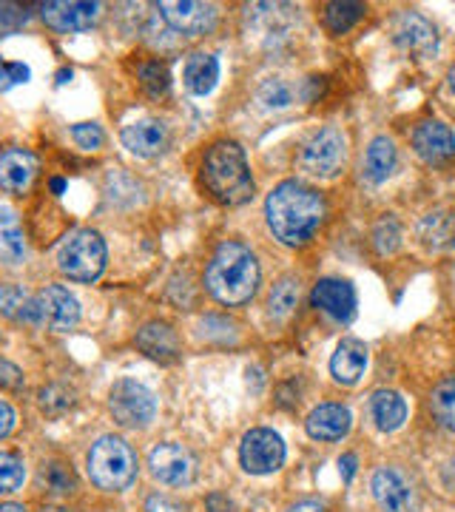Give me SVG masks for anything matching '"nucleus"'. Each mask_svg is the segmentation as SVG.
<instances>
[{
  "instance_id": "f257e3e1",
  "label": "nucleus",
  "mask_w": 455,
  "mask_h": 512,
  "mask_svg": "<svg viewBox=\"0 0 455 512\" xmlns=\"http://www.w3.org/2000/svg\"><path fill=\"white\" fill-rule=\"evenodd\" d=\"M325 211V200L313 188L296 180L276 185L265 202V217L273 237L291 248L305 245L319 231V225L325 222Z\"/></svg>"
},
{
  "instance_id": "f03ea898",
  "label": "nucleus",
  "mask_w": 455,
  "mask_h": 512,
  "mask_svg": "<svg viewBox=\"0 0 455 512\" xmlns=\"http://www.w3.org/2000/svg\"><path fill=\"white\" fill-rule=\"evenodd\" d=\"M205 285L222 305H242L256 293L259 262L242 242H222L205 271Z\"/></svg>"
},
{
  "instance_id": "7ed1b4c3",
  "label": "nucleus",
  "mask_w": 455,
  "mask_h": 512,
  "mask_svg": "<svg viewBox=\"0 0 455 512\" xmlns=\"http://www.w3.org/2000/svg\"><path fill=\"white\" fill-rule=\"evenodd\" d=\"M202 183L222 205H239L254 194V180L245 163V151L237 143H214L202 163Z\"/></svg>"
},
{
  "instance_id": "20e7f679",
  "label": "nucleus",
  "mask_w": 455,
  "mask_h": 512,
  "mask_svg": "<svg viewBox=\"0 0 455 512\" xmlns=\"http://www.w3.org/2000/svg\"><path fill=\"white\" fill-rule=\"evenodd\" d=\"M89 478L106 493H120L137 478V456L126 441L103 436L89 453Z\"/></svg>"
},
{
  "instance_id": "39448f33",
  "label": "nucleus",
  "mask_w": 455,
  "mask_h": 512,
  "mask_svg": "<svg viewBox=\"0 0 455 512\" xmlns=\"http://www.w3.org/2000/svg\"><path fill=\"white\" fill-rule=\"evenodd\" d=\"M57 268L69 279L77 282H91L103 274L106 268V242L100 239L97 231H77L63 242L57 254Z\"/></svg>"
},
{
  "instance_id": "423d86ee",
  "label": "nucleus",
  "mask_w": 455,
  "mask_h": 512,
  "mask_svg": "<svg viewBox=\"0 0 455 512\" xmlns=\"http://www.w3.org/2000/svg\"><path fill=\"white\" fill-rule=\"evenodd\" d=\"M111 416L123 427H146L157 416V399L143 384L123 379L111 387L109 393Z\"/></svg>"
},
{
  "instance_id": "0eeeda50",
  "label": "nucleus",
  "mask_w": 455,
  "mask_h": 512,
  "mask_svg": "<svg viewBox=\"0 0 455 512\" xmlns=\"http://www.w3.org/2000/svg\"><path fill=\"white\" fill-rule=\"evenodd\" d=\"M347 140L339 128H322L302 148V168L316 177H333L345 165Z\"/></svg>"
},
{
  "instance_id": "6e6552de",
  "label": "nucleus",
  "mask_w": 455,
  "mask_h": 512,
  "mask_svg": "<svg viewBox=\"0 0 455 512\" xmlns=\"http://www.w3.org/2000/svg\"><path fill=\"white\" fill-rule=\"evenodd\" d=\"M370 490L382 512H416L419 510V495L413 481L396 467H379L370 478Z\"/></svg>"
},
{
  "instance_id": "1a4fd4ad",
  "label": "nucleus",
  "mask_w": 455,
  "mask_h": 512,
  "mask_svg": "<svg viewBox=\"0 0 455 512\" xmlns=\"http://www.w3.org/2000/svg\"><path fill=\"white\" fill-rule=\"evenodd\" d=\"M239 458H242V467L254 476H268L273 470L282 467L285 461V444L282 439L268 430V427H256L251 430L245 439H242V447H239Z\"/></svg>"
},
{
  "instance_id": "9d476101",
  "label": "nucleus",
  "mask_w": 455,
  "mask_h": 512,
  "mask_svg": "<svg viewBox=\"0 0 455 512\" xmlns=\"http://www.w3.org/2000/svg\"><path fill=\"white\" fill-rule=\"evenodd\" d=\"M148 470L160 484L180 487L194 478V458L180 444H160L148 456Z\"/></svg>"
},
{
  "instance_id": "9b49d317",
  "label": "nucleus",
  "mask_w": 455,
  "mask_h": 512,
  "mask_svg": "<svg viewBox=\"0 0 455 512\" xmlns=\"http://www.w3.org/2000/svg\"><path fill=\"white\" fill-rule=\"evenodd\" d=\"M160 12H163L165 23L182 35H205L217 20L214 6L197 3V0H163Z\"/></svg>"
},
{
  "instance_id": "f8f14e48",
  "label": "nucleus",
  "mask_w": 455,
  "mask_h": 512,
  "mask_svg": "<svg viewBox=\"0 0 455 512\" xmlns=\"http://www.w3.org/2000/svg\"><path fill=\"white\" fill-rule=\"evenodd\" d=\"M37 311H40V325H46L49 330H69L77 325L80 319V305L72 293L60 285H49L46 291H40L35 296Z\"/></svg>"
},
{
  "instance_id": "ddd939ff",
  "label": "nucleus",
  "mask_w": 455,
  "mask_h": 512,
  "mask_svg": "<svg viewBox=\"0 0 455 512\" xmlns=\"http://www.w3.org/2000/svg\"><path fill=\"white\" fill-rule=\"evenodd\" d=\"M310 302L336 322H350L356 313V291L345 279H319L310 293Z\"/></svg>"
},
{
  "instance_id": "4468645a",
  "label": "nucleus",
  "mask_w": 455,
  "mask_h": 512,
  "mask_svg": "<svg viewBox=\"0 0 455 512\" xmlns=\"http://www.w3.org/2000/svg\"><path fill=\"white\" fill-rule=\"evenodd\" d=\"M393 40L399 43L404 52L410 55L427 57L436 52L438 35L433 29V23L419 15V12H401L396 18V26H393Z\"/></svg>"
},
{
  "instance_id": "2eb2a0df",
  "label": "nucleus",
  "mask_w": 455,
  "mask_h": 512,
  "mask_svg": "<svg viewBox=\"0 0 455 512\" xmlns=\"http://www.w3.org/2000/svg\"><path fill=\"white\" fill-rule=\"evenodd\" d=\"M100 3H74V0H52L40 6V18L57 32H83L97 20Z\"/></svg>"
},
{
  "instance_id": "dca6fc26",
  "label": "nucleus",
  "mask_w": 455,
  "mask_h": 512,
  "mask_svg": "<svg viewBox=\"0 0 455 512\" xmlns=\"http://www.w3.org/2000/svg\"><path fill=\"white\" fill-rule=\"evenodd\" d=\"M37 157L26 148H6L0 154V188L9 194H23L37 177Z\"/></svg>"
},
{
  "instance_id": "f3484780",
  "label": "nucleus",
  "mask_w": 455,
  "mask_h": 512,
  "mask_svg": "<svg viewBox=\"0 0 455 512\" xmlns=\"http://www.w3.org/2000/svg\"><path fill=\"white\" fill-rule=\"evenodd\" d=\"M413 148L424 163H444L455 154V134L438 120H424L413 131Z\"/></svg>"
},
{
  "instance_id": "a211bd4d",
  "label": "nucleus",
  "mask_w": 455,
  "mask_h": 512,
  "mask_svg": "<svg viewBox=\"0 0 455 512\" xmlns=\"http://www.w3.org/2000/svg\"><path fill=\"white\" fill-rule=\"evenodd\" d=\"M310 439L316 441H339L345 439L350 430V410L342 404H319L316 410H310L305 421Z\"/></svg>"
},
{
  "instance_id": "6ab92c4d",
  "label": "nucleus",
  "mask_w": 455,
  "mask_h": 512,
  "mask_svg": "<svg viewBox=\"0 0 455 512\" xmlns=\"http://www.w3.org/2000/svg\"><path fill=\"white\" fill-rule=\"evenodd\" d=\"M168 143V131L157 120H137L123 128V146L137 157H157Z\"/></svg>"
},
{
  "instance_id": "aec40b11",
  "label": "nucleus",
  "mask_w": 455,
  "mask_h": 512,
  "mask_svg": "<svg viewBox=\"0 0 455 512\" xmlns=\"http://www.w3.org/2000/svg\"><path fill=\"white\" fill-rule=\"evenodd\" d=\"M137 348L146 353L148 359L157 362H174L180 356V339L165 322H148L146 328L137 333Z\"/></svg>"
},
{
  "instance_id": "412c9836",
  "label": "nucleus",
  "mask_w": 455,
  "mask_h": 512,
  "mask_svg": "<svg viewBox=\"0 0 455 512\" xmlns=\"http://www.w3.org/2000/svg\"><path fill=\"white\" fill-rule=\"evenodd\" d=\"M364 367H367V348L359 339H342L333 359H330L333 379L342 384H356L362 379Z\"/></svg>"
},
{
  "instance_id": "4be33fe9",
  "label": "nucleus",
  "mask_w": 455,
  "mask_h": 512,
  "mask_svg": "<svg viewBox=\"0 0 455 512\" xmlns=\"http://www.w3.org/2000/svg\"><path fill=\"white\" fill-rule=\"evenodd\" d=\"M396 146H393V140L390 137H376L370 148H367V154H364V165H362V174L367 183L373 185H382L390 174H393V168H396Z\"/></svg>"
},
{
  "instance_id": "5701e85b",
  "label": "nucleus",
  "mask_w": 455,
  "mask_h": 512,
  "mask_svg": "<svg viewBox=\"0 0 455 512\" xmlns=\"http://www.w3.org/2000/svg\"><path fill=\"white\" fill-rule=\"evenodd\" d=\"M370 419L376 421V427L384 430V433H393L399 430L404 419H407V404L401 399L399 393L393 390H379L373 393L370 399Z\"/></svg>"
},
{
  "instance_id": "b1692460",
  "label": "nucleus",
  "mask_w": 455,
  "mask_h": 512,
  "mask_svg": "<svg viewBox=\"0 0 455 512\" xmlns=\"http://www.w3.org/2000/svg\"><path fill=\"white\" fill-rule=\"evenodd\" d=\"M419 237L430 248L455 245V208H436L419 222Z\"/></svg>"
},
{
  "instance_id": "393cba45",
  "label": "nucleus",
  "mask_w": 455,
  "mask_h": 512,
  "mask_svg": "<svg viewBox=\"0 0 455 512\" xmlns=\"http://www.w3.org/2000/svg\"><path fill=\"white\" fill-rule=\"evenodd\" d=\"M185 86L191 94H208L219 80V63L217 57L205 55V52H197V55L188 57L185 63Z\"/></svg>"
},
{
  "instance_id": "a878e982",
  "label": "nucleus",
  "mask_w": 455,
  "mask_h": 512,
  "mask_svg": "<svg viewBox=\"0 0 455 512\" xmlns=\"http://www.w3.org/2000/svg\"><path fill=\"white\" fill-rule=\"evenodd\" d=\"M0 313L18 322L40 325V311H37V299L18 288V285H3L0 288Z\"/></svg>"
},
{
  "instance_id": "bb28decb",
  "label": "nucleus",
  "mask_w": 455,
  "mask_h": 512,
  "mask_svg": "<svg viewBox=\"0 0 455 512\" xmlns=\"http://www.w3.org/2000/svg\"><path fill=\"white\" fill-rule=\"evenodd\" d=\"M26 256V239L20 234L18 214L12 208H0V262L15 265Z\"/></svg>"
},
{
  "instance_id": "cd10ccee",
  "label": "nucleus",
  "mask_w": 455,
  "mask_h": 512,
  "mask_svg": "<svg viewBox=\"0 0 455 512\" xmlns=\"http://www.w3.org/2000/svg\"><path fill=\"white\" fill-rule=\"evenodd\" d=\"M299 305V279L296 276H282L276 285L271 288V296H268V311H271L273 319H288Z\"/></svg>"
},
{
  "instance_id": "c85d7f7f",
  "label": "nucleus",
  "mask_w": 455,
  "mask_h": 512,
  "mask_svg": "<svg viewBox=\"0 0 455 512\" xmlns=\"http://www.w3.org/2000/svg\"><path fill=\"white\" fill-rule=\"evenodd\" d=\"M430 410L441 427L455 433V376H447L444 382L436 384V390L430 396Z\"/></svg>"
},
{
  "instance_id": "c756f323",
  "label": "nucleus",
  "mask_w": 455,
  "mask_h": 512,
  "mask_svg": "<svg viewBox=\"0 0 455 512\" xmlns=\"http://www.w3.org/2000/svg\"><path fill=\"white\" fill-rule=\"evenodd\" d=\"M364 18V6L362 3H350V0H342V3H328L325 6V26H328L333 35H345L350 32L359 20Z\"/></svg>"
},
{
  "instance_id": "7c9ffc66",
  "label": "nucleus",
  "mask_w": 455,
  "mask_h": 512,
  "mask_svg": "<svg viewBox=\"0 0 455 512\" xmlns=\"http://www.w3.org/2000/svg\"><path fill=\"white\" fill-rule=\"evenodd\" d=\"M26 467L18 453H3L0 450V493H15L23 487Z\"/></svg>"
},
{
  "instance_id": "2f4dec72",
  "label": "nucleus",
  "mask_w": 455,
  "mask_h": 512,
  "mask_svg": "<svg viewBox=\"0 0 455 512\" xmlns=\"http://www.w3.org/2000/svg\"><path fill=\"white\" fill-rule=\"evenodd\" d=\"M256 97H259V103H262L265 109H288L293 103V89L285 80L271 77V80H265V83L259 86Z\"/></svg>"
},
{
  "instance_id": "473e14b6",
  "label": "nucleus",
  "mask_w": 455,
  "mask_h": 512,
  "mask_svg": "<svg viewBox=\"0 0 455 512\" xmlns=\"http://www.w3.org/2000/svg\"><path fill=\"white\" fill-rule=\"evenodd\" d=\"M140 83H143V89H146L151 97H160V94L168 92V86H171V74L165 69L163 63H146V66H140Z\"/></svg>"
},
{
  "instance_id": "72a5a7b5",
  "label": "nucleus",
  "mask_w": 455,
  "mask_h": 512,
  "mask_svg": "<svg viewBox=\"0 0 455 512\" xmlns=\"http://www.w3.org/2000/svg\"><path fill=\"white\" fill-rule=\"evenodd\" d=\"M399 222L393 220V217H384L379 225H376V231H373V245H376V251L379 254H393L396 248H399Z\"/></svg>"
},
{
  "instance_id": "f704fd0d",
  "label": "nucleus",
  "mask_w": 455,
  "mask_h": 512,
  "mask_svg": "<svg viewBox=\"0 0 455 512\" xmlns=\"http://www.w3.org/2000/svg\"><path fill=\"white\" fill-rule=\"evenodd\" d=\"M72 393L69 390H63V387H46V390H40V407L46 410V413H63V410H69L72 407Z\"/></svg>"
},
{
  "instance_id": "c9c22d12",
  "label": "nucleus",
  "mask_w": 455,
  "mask_h": 512,
  "mask_svg": "<svg viewBox=\"0 0 455 512\" xmlns=\"http://www.w3.org/2000/svg\"><path fill=\"white\" fill-rule=\"evenodd\" d=\"M72 137L74 143L80 148H86V151H97V148L103 146V128L97 126V123H80V126L72 128Z\"/></svg>"
},
{
  "instance_id": "e433bc0d",
  "label": "nucleus",
  "mask_w": 455,
  "mask_h": 512,
  "mask_svg": "<svg viewBox=\"0 0 455 512\" xmlns=\"http://www.w3.org/2000/svg\"><path fill=\"white\" fill-rule=\"evenodd\" d=\"M43 481L49 484L52 493H72L74 490V476L72 470H66L63 464H52L49 470H43Z\"/></svg>"
},
{
  "instance_id": "4c0bfd02",
  "label": "nucleus",
  "mask_w": 455,
  "mask_h": 512,
  "mask_svg": "<svg viewBox=\"0 0 455 512\" xmlns=\"http://www.w3.org/2000/svg\"><path fill=\"white\" fill-rule=\"evenodd\" d=\"M26 80H29V66L0 60V92H6V89H12L18 83H26Z\"/></svg>"
},
{
  "instance_id": "58836bf2",
  "label": "nucleus",
  "mask_w": 455,
  "mask_h": 512,
  "mask_svg": "<svg viewBox=\"0 0 455 512\" xmlns=\"http://www.w3.org/2000/svg\"><path fill=\"white\" fill-rule=\"evenodd\" d=\"M26 20V12H20L15 3H0V29H15Z\"/></svg>"
},
{
  "instance_id": "ea45409f",
  "label": "nucleus",
  "mask_w": 455,
  "mask_h": 512,
  "mask_svg": "<svg viewBox=\"0 0 455 512\" xmlns=\"http://www.w3.org/2000/svg\"><path fill=\"white\" fill-rule=\"evenodd\" d=\"M23 384V373L12 362H3L0 359V387H9V390H18Z\"/></svg>"
},
{
  "instance_id": "a19ab883",
  "label": "nucleus",
  "mask_w": 455,
  "mask_h": 512,
  "mask_svg": "<svg viewBox=\"0 0 455 512\" xmlns=\"http://www.w3.org/2000/svg\"><path fill=\"white\" fill-rule=\"evenodd\" d=\"M146 510L148 512H182V507L177 501H171V498H165V495H151L146 501Z\"/></svg>"
},
{
  "instance_id": "79ce46f5",
  "label": "nucleus",
  "mask_w": 455,
  "mask_h": 512,
  "mask_svg": "<svg viewBox=\"0 0 455 512\" xmlns=\"http://www.w3.org/2000/svg\"><path fill=\"white\" fill-rule=\"evenodd\" d=\"M325 92V77H308L305 80V86H302V100H308V103H313L319 94Z\"/></svg>"
},
{
  "instance_id": "37998d69",
  "label": "nucleus",
  "mask_w": 455,
  "mask_h": 512,
  "mask_svg": "<svg viewBox=\"0 0 455 512\" xmlns=\"http://www.w3.org/2000/svg\"><path fill=\"white\" fill-rule=\"evenodd\" d=\"M12 427H15V410L0 399V439H3V436H9V433H12Z\"/></svg>"
},
{
  "instance_id": "c03bdc74",
  "label": "nucleus",
  "mask_w": 455,
  "mask_h": 512,
  "mask_svg": "<svg viewBox=\"0 0 455 512\" xmlns=\"http://www.w3.org/2000/svg\"><path fill=\"white\" fill-rule=\"evenodd\" d=\"M208 510L211 512H234V504H231V501H228V498H225V495H211V498H208Z\"/></svg>"
},
{
  "instance_id": "a18cd8bd",
  "label": "nucleus",
  "mask_w": 455,
  "mask_h": 512,
  "mask_svg": "<svg viewBox=\"0 0 455 512\" xmlns=\"http://www.w3.org/2000/svg\"><path fill=\"white\" fill-rule=\"evenodd\" d=\"M339 473H342V478H345V481H350V478H353V473H356V456L339 458Z\"/></svg>"
},
{
  "instance_id": "49530a36",
  "label": "nucleus",
  "mask_w": 455,
  "mask_h": 512,
  "mask_svg": "<svg viewBox=\"0 0 455 512\" xmlns=\"http://www.w3.org/2000/svg\"><path fill=\"white\" fill-rule=\"evenodd\" d=\"M291 512H328L322 504H316V501H302V504H296L291 507Z\"/></svg>"
},
{
  "instance_id": "de8ad7c7",
  "label": "nucleus",
  "mask_w": 455,
  "mask_h": 512,
  "mask_svg": "<svg viewBox=\"0 0 455 512\" xmlns=\"http://www.w3.org/2000/svg\"><path fill=\"white\" fill-rule=\"evenodd\" d=\"M444 478H447V487H453L455 490V461L447 467V473H444Z\"/></svg>"
},
{
  "instance_id": "09e8293b",
  "label": "nucleus",
  "mask_w": 455,
  "mask_h": 512,
  "mask_svg": "<svg viewBox=\"0 0 455 512\" xmlns=\"http://www.w3.org/2000/svg\"><path fill=\"white\" fill-rule=\"evenodd\" d=\"M0 512H26L23 504H0Z\"/></svg>"
},
{
  "instance_id": "8fccbe9b",
  "label": "nucleus",
  "mask_w": 455,
  "mask_h": 512,
  "mask_svg": "<svg viewBox=\"0 0 455 512\" xmlns=\"http://www.w3.org/2000/svg\"><path fill=\"white\" fill-rule=\"evenodd\" d=\"M447 80H450V89H453V94H455V66L450 69V77H447Z\"/></svg>"
},
{
  "instance_id": "3c124183",
  "label": "nucleus",
  "mask_w": 455,
  "mask_h": 512,
  "mask_svg": "<svg viewBox=\"0 0 455 512\" xmlns=\"http://www.w3.org/2000/svg\"><path fill=\"white\" fill-rule=\"evenodd\" d=\"M49 512H66V510H49Z\"/></svg>"
}]
</instances>
